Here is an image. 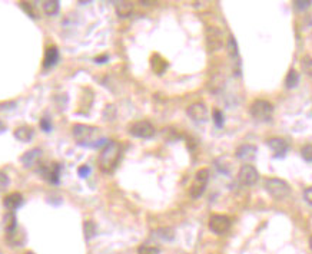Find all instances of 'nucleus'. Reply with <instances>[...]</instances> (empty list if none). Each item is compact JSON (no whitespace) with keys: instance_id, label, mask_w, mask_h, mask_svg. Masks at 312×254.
<instances>
[{"instance_id":"nucleus-1","label":"nucleus","mask_w":312,"mask_h":254,"mask_svg":"<svg viewBox=\"0 0 312 254\" xmlns=\"http://www.w3.org/2000/svg\"><path fill=\"white\" fill-rule=\"evenodd\" d=\"M120 157H122V145L116 141L108 142L99 155V168L103 172H112L117 167Z\"/></svg>"},{"instance_id":"nucleus-2","label":"nucleus","mask_w":312,"mask_h":254,"mask_svg":"<svg viewBox=\"0 0 312 254\" xmlns=\"http://www.w3.org/2000/svg\"><path fill=\"white\" fill-rule=\"evenodd\" d=\"M73 136L76 139V142L83 147H100L102 144H105V139L100 138V132L98 128L93 127H87V125H75L73 127Z\"/></svg>"},{"instance_id":"nucleus-3","label":"nucleus","mask_w":312,"mask_h":254,"mask_svg":"<svg viewBox=\"0 0 312 254\" xmlns=\"http://www.w3.org/2000/svg\"><path fill=\"white\" fill-rule=\"evenodd\" d=\"M263 187L269 192V195H272L275 200H284L291 194L289 184L281 178H266L263 183Z\"/></svg>"},{"instance_id":"nucleus-4","label":"nucleus","mask_w":312,"mask_h":254,"mask_svg":"<svg viewBox=\"0 0 312 254\" xmlns=\"http://www.w3.org/2000/svg\"><path fill=\"white\" fill-rule=\"evenodd\" d=\"M251 115L255 121H259V122H268L272 119V115H274V106L272 103L266 99H256V101L252 102L251 105Z\"/></svg>"},{"instance_id":"nucleus-5","label":"nucleus","mask_w":312,"mask_h":254,"mask_svg":"<svg viewBox=\"0 0 312 254\" xmlns=\"http://www.w3.org/2000/svg\"><path fill=\"white\" fill-rule=\"evenodd\" d=\"M208 180H209V169H199L197 175H195L192 186H191V190H189V194H191L192 198H199L203 194L206 184H208Z\"/></svg>"},{"instance_id":"nucleus-6","label":"nucleus","mask_w":312,"mask_h":254,"mask_svg":"<svg viewBox=\"0 0 312 254\" xmlns=\"http://www.w3.org/2000/svg\"><path fill=\"white\" fill-rule=\"evenodd\" d=\"M238 180L242 186H255L259 180V172L258 169L255 168L254 165L251 164H244L241 168H239V172H238Z\"/></svg>"},{"instance_id":"nucleus-7","label":"nucleus","mask_w":312,"mask_h":254,"mask_svg":"<svg viewBox=\"0 0 312 254\" xmlns=\"http://www.w3.org/2000/svg\"><path fill=\"white\" fill-rule=\"evenodd\" d=\"M129 132L133 136H136V138L148 139V138H152L155 135L156 131H155V127L148 121H138V122L132 124L131 128H129Z\"/></svg>"},{"instance_id":"nucleus-8","label":"nucleus","mask_w":312,"mask_h":254,"mask_svg":"<svg viewBox=\"0 0 312 254\" xmlns=\"http://www.w3.org/2000/svg\"><path fill=\"white\" fill-rule=\"evenodd\" d=\"M230 228L229 217L222 214H214L209 219V230L215 234H224Z\"/></svg>"},{"instance_id":"nucleus-9","label":"nucleus","mask_w":312,"mask_h":254,"mask_svg":"<svg viewBox=\"0 0 312 254\" xmlns=\"http://www.w3.org/2000/svg\"><path fill=\"white\" fill-rule=\"evenodd\" d=\"M39 172L42 174V177L49 181L52 184H59V174H60V167L59 164H48V165H42L39 168Z\"/></svg>"},{"instance_id":"nucleus-10","label":"nucleus","mask_w":312,"mask_h":254,"mask_svg":"<svg viewBox=\"0 0 312 254\" xmlns=\"http://www.w3.org/2000/svg\"><path fill=\"white\" fill-rule=\"evenodd\" d=\"M188 115L189 118L195 122H205L206 118H208V109L206 106L202 103V102H197V103H192L189 108H188Z\"/></svg>"},{"instance_id":"nucleus-11","label":"nucleus","mask_w":312,"mask_h":254,"mask_svg":"<svg viewBox=\"0 0 312 254\" xmlns=\"http://www.w3.org/2000/svg\"><path fill=\"white\" fill-rule=\"evenodd\" d=\"M266 144L274 151L275 157H278V158L285 157L286 153H288V150H289V145H288V142L284 138H269Z\"/></svg>"},{"instance_id":"nucleus-12","label":"nucleus","mask_w":312,"mask_h":254,"mask_svg":"<svg viewBox=\"0 0 312 254\" xmlns=\"http://www.w3.org/2000/svg\"><path fill=\"white\" fill-rule=\"evenodd\" d=\"M40 159H42V151L39 148L32 150V151H28V153L20 158L22 164L26 168H34V167H37L40 164Z\"/></svg>"},{"instance_id":"nucleus-13","label":"nucleus","mask_w":312,"mask_h":254,"mask_svg":"<svg viewBox=\"0 0 312 254\" xmlns=\"http://www.w3.org/2000/svg\"><path fill=\"white\" fill-rule=\"evenodd\" d=\"M228 53H229L230 61L236 65V75H239V69H241V56H239V49H238L236 39H235L232 34L228 37Z\"/></svg>"},{"instance_id":"nucleus-14","label":"nucleus","mask_w":312,"mask_h":254,"mask_svg":"<svg viewBox=\"0 0 312 254\" xmlns=\"http://www.w3.org/2000/svg\"><path fill=\"white\" fill-rule=\"evenodd\" d=\"M22 204H23V195L20 192H10L3 198V205L12 213L17 210Z\"/></svg>"},{"instance_id":"nucleus-15","label":"nucleus","mask_w":312,"mask_h":254,"mask_svg":"<svg viewBox=\"0 0 312 254\" xmlns=\"http://www.w3.org/2000/svg\"><path fill=\"white\" fill-rule=\"evenodd\" d=\"M255 155H256V147L249 145V144L242 145L236 150V158H239L242 161H251L255 158Z\"/></svg>"},{"instance_id":"nucleus-16","label":"nucleus","mask_w":312,"mask_h":254,"mask_svg":"<svg viewBox=\"0 0 312 254\" xmlns=\"http://www.w3.org/2000/svg\"><path fill=\"white\" fill-rule=\"evenodd\" d=\"M206 42H208V48L211 51H216L222 46V40H221V33L214 29V28H209L208 29V37H206Z\"/></svg>"},{"instance_id":"nucleus-17","label":"nucleus","mask_w":312,"mask_h":254,"mask_svg":"<svg viewBox=\"0 0 312 254\" xmlns=\"http://www.w3.org/2000/svg\"><path fill=\"white\" fill-rule=\"evenodd\" d=\"M59 61V51L56 46H49L45 53V61H43V66L45 68H52L57 64Z\"/></svg>"},{"instance_id":"nucleus-18","label":"nucleus","mask_w":312,"mask_h":254,"mask_svg":"<svg viewBox=\"0 0 312 254\" xmlns=\"http://www.w3.org/2000/svg\"><path fill=\"white\" fill-rule=\"evenodd\" d=\"M133 12V3L132 1H116V13L119 17H129Z\"/></svg>"},{"instance_id":"nucleus-19","label":"nucleus","mask_w":312,"mask_h":254,"mask_svg":"<svg viewBox=\"0 0 312 254\" xmlns=\"http://www.w3.org/2000/svg\"><path fill=\"white\" fill-rule=\"evenodd\" d=\"M150 66H152V69H153L158 75H161V73H164L165 70H166L168 64H166V61H165L164 58H161L159 55H153L152 59H150Z\"/></svg>"},{"instance_id":"nucleus-20","label":"nucleus","mask_w":312,"mask_h":254,"mask_svg":"<svg viewBox=\"0 0 312 254\" xmlns=\"http://www.w3.org/2000/svg\"><path fill=\"white\" fill-rule=\"evenodd\" d=\"M15 138L22 142H29L33 138V129L30 127H19L15 131Z\"/></svg>"},{"instance_id":"nucleus-21","label":"nucleus","mask_w":312,"mask_h":254,"mask_svg":"<svg viewBox=\"0 0 312 254\" xmlns=\"http://www.w3.org/2000/svg\"><path fill=\"white\" fill-rule=\"evenodd\" d=\"M43 10L48 16H55L59 12V1L57 0H46L43 3Z\"/></svg>"},{"instance_id":"nucleus-22","label":"nucleus","mask_w":312,"mask_h":254,"mask_svg":"<svg viewBox=\"0 0 312 254\" xmlns=\"http://www.w3.org/2000/svg\"><path fill=\"white\" fill-rule=\"evenodd\" d=\"M4 228H6L7 233H10V231H13V230H16L17 228L16 216H15V213L9 211V213L4 216Z\"/></svg>"},{"instance_id":"nucleus-23","label":"nucleus","mask_w":312,"mask_h":254,"mask_svg":"<svg viewBox=\"0 0 312 254\" xmlns=\"http://www.w3.org/2000/svg\"><path fill=\"white\" fill-rule=\"evenodd\" d=\"M156 237H159L161 240H165V241H170L175 238V231L169 227H165V228H159L153 233Z\"/></svg>"},{"instance_id":"nucleus-24","label":"nucleus","mask_w":312,"mask_h":254,"mask_svg":"<svg viewBox=\"0 0 312 254\" xmlns=\"http://www.w3.org/2000/svg\"><path fill=\"white\" fill-rule=\"evenodd\" d=\"M298 82H299V75H298V72H296L295 69H291V70L288 72L286 81H285L286 88H295L296 85H298Z\"/></svg>"},{"instance_id":"nucleus-25","label":"nucleus","mask_w":312,"mask_h":254,"mask_svg":"<svg viewBox=\"0 0 312 254\" xmlns=\"http://www.w3.org/2000/svg\"><path fill=\"white\" fill-rule=\"evenodd\" d=\"M83 230H85V237L86 240H90V238L95 236V233H96V225H95V222L90 220L85 221V224H83Z\"/></svg>"},{"instance_id":"nucleus-26","label":"nucleus","mask_w":312,"mask_h":254,"mask_svg":"<svg viewBox=\"0 0 312 254\" xmlns=\"http://www.w3.org/2000/svg\"><path fill=\"white\" fill-rule=\"evenodd\" d=\"M161 249L156 246H150V244H142L138 249V254H159Z\"/></svg>"},{"instance_id":"nucleus-27","label":"nucleus","mask_w":312,"mask_h":254,"mask_svg":"<svg viewBox=\"0 0 312 254\" xmlns=\"http://www.w3.org/2000/svg\"><path fill=\"white\" fill-rule=\"evenodd\" d=\"M301 65H302L304 72H305L308 76H312V58H310V56H305V58L302 59Z\"/></svg>"},{"instance_id":"nucleus-28","label":"nucleus","mask_w":312,"mask_h":254,"mask_svg":"<svg viewBox=\"0 0 312 254\" xmlns=\"http://www.w3.org/2000/svg\"><path fill=\"white\" fill-rule=\"evenodd\" d=\"M301 155H302V158H304L305 161L312 162V144L304 145L302 150H301Z\"/></svg>"},{"instance_id":"nucleus-29","label":"nucleus","mask_w":312,"mask_h":254,"mask_svg":"<svg viewBox=\"0 0 312 254\" xmlns=\"http://www.w3.org/2000/svg\"><path fill=\"white\" fill-rule=\"evenodd\" d=\"M212 117H214L215 125H216L218 128H222V127H224V122H225V119H224V114H222L219 109H214Z\"/></svg>"},{"instance_id":"nucleus-30","label":"nucleus","mask_w":312,"mask_h":254,"mask_svg":"<svg viewBox=\"0 0 312 254\" xmlns=\"http://www.w3.org/2000/svg\"><path fill=\"white\" fill-rule=\"evenodd\" d=\"M22 7H23V10L28 12V15L30 17H37V13L34 12V9H33L32 4L29 1H22Z\"/></svg>"},{"instance_id":"nucleus-31","label":"nucleus","mask_w":312,"mask_h":254,"mask_svg":"<svg viewBox=\"0 0 312 254\" xmlns=\"http://www.w3.org/2000/svg\"><path fill=\"white\" fill-rule=\"evenodd\" d=\"M295 3V7L296 9H299V10H305V9H308L310 6H311V0H296L294 1Z\"/></svg>"},{"instance_id":"nucleus-32","label":"nucleus","mask_w":312,"mask_h":254,"mask_svg":"<svg viewBox=\"0 0 312 254\" xmlns=\"http://www.w3.org/2000/svg\"><path fill=\"white\" fill-rule=\"evenodd\" d=\"M40 128L46 132H50L52 131V124H50V119L48 117H43L42 121H40Z\"/></svg>"},{"instance_id":"nucleus-33","label":"nucleus","mask_w":312,"mask_h":254,"mask_svg":"<svg viewBox=\"0 0 312 254\" xmlns=\"http://www.w3.org/2000/svg\"><path fill=\"white\" fill-rule=\"evenodd\" d=\"M304 200L310 204V205H312V187L305 188V191H304Z\"/></svg>"},{"instance_id":"nucleus-34","label":"nucleus","mask_w":312,"mask_h":254,"mask_svg":"<svg viewBox=\"0 0 312 254\" xmlns=\"http://www.w3.org/2000/svg\"><path fill=\"white\" fill-rule=\"evenodd\" d=\"M89 172H90V167H87V165H83V167H81V168L78 169V174H79L82 178L87 177V175H89Z\"/></svg>"},{"instance_id":"nucleus-35","label":"nucleus","mask_w":312,"mask_h":254,"mask_svg":"<svg viewBox=\"0 0 312 254\" xmlns=\"http://www.w3.org/2000/svg\"><path fill=\"white\" fill-rule=\"evenodd\" d=\"M9 184V178L0 171V188H3V187H6Z\"/></svg>"},{"instance_id":"nucleus-36","label":"nucleus","mask_w":312,"mask_h":254,"mask_svg":"<svg viewBox=\"0 0 312 254\" xmlns=\"http://www.w3.org/2000/svg\"><path fill=\"white\" fill-rule=\"evenodd\" d=\"M106 61H108V55H103V56L95 58V62H96V64H102V62H106Z\"/></svg>"},{"instance_id":"nucleus-37","label":"nucleus","mask_w":312,"mask_h":254,"mask_svg":"<svg viewBox=\"0 0 312 254\" xmlns=\"http://www.w3.org/2000/svg\"><path fill=\"white\" fill-rule=\"evenodd\" d=\"M4 131H6V127H4V124L0 121V134H1V132H4Z\"/></svg>"},{"instance_id":"nucleus-38","label":"nucleus","mask_w":312,"mask_h":254,"mask_svg":"<svg viewBox=\"0 0 312 254\" xmlns=\"http://www.w3.org/2000/svg\"><path fill=\"white\" fill-rule=\"evenodd\" d=\"M310 247H311V250H312V236L311 238H310Z\"/></svg>"},{"instance_id":"nucleus-39","label":"nucleus","mask_w":312,"mask_h":254,"mask_svg":"<svg viewBox=\"0 0 312 254\" xmlns=\"http://www.w3.org/2000/svg\"><path fill=\"white\" fill-rule=\"evenodd\" d=\"M26 254H34V253H33V252H28V253H26Z\"/></svg>"}]
</instances>
